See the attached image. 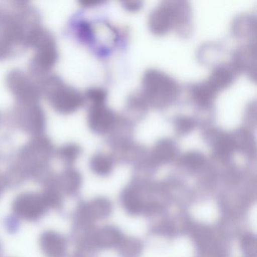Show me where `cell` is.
I'll return each instance as SVG.
<instances>
[{"instance_id":"cell-19","label":"cell","mask_w":257,"mask_h":257,"mask_svg":"<svg viewBox=\"0 0 257 257\" xmlns=\"http://www.w3.org/2000/svg\"><path fill=\"white\" fill-rule=\"evenodd\" d=\"M2 121H3L2 114H1V112H0V124H1V123H2Z\"/></svg>"},{"instance_id":"cell-5","label":"cell","mask_w":257,"mask_h":257,"mask_svg":"<svg viewBox=\"0 0 257 257\" xmlns=\"http://www.w3.org/2000/svg\"><path fill=\"white\" fill-rule=\"evenodd\" d=\"M48 210L41 194L25 192L18 195L13 201L15 214L28 222H35L41 219Z\"/></svg>"},{"instance_id":"cell-8","label":"cell","mask_w":257,"mask_h":257,"mask_svg":"<svg viewBox=\"0 0 257 257\" xmlns=\"http://www.w3.org/2000/svg\"><path fill=\"white\" fill-rule=\"evenodd\" d=\"M55 185L61 194L73 196L76 195L82 186V177L76 170L67 168L59 175L54 176Z\"/></svg>"},{"instance_id":"cell-15","label":"cell","mask_w":257,"mask_h":257,"mask_svg":"<svg viewBox=\"0 0 257 257\" xmlns=\"http://www.w3.org/2000/svg\"><path fill=\"white\" fill-rule=\"evenodd\" d=\"M242 247L247 257H255L256 241H255V238L253 236H245L242 240Z\"/></svg>"},{"instance_id":"cell-18","label":"cell","mask_w":257,"mask_h":257,"mask_svg":"<svg viewBox=\"0 0 257 257\" xmlns=\"http://www.w3.org/2000/svg\"><path fill=\"white\" fill-rule=\"evenodd\" d=\"M6 186H7V183H6L5 177L0 174V195H2Z\"/></svg>"},{"instance_id":"cell-10","label":"cell","mask_w":257,"mask_h":257,"mask_svg":"<svg viewBox=\"0 0 257 257\" xmlns=\"http://www.w3.org/2000/svg\"><path fill=\"white\" fill-rule=\"evenodd\" d=\"M111 118L112 116L107 109L95 106L89 112L88 122H89L90 127L94 132L102 133L106 131L110 124Z\"/></svg>"},{"instance_id":"cell-6","label":"cell","mask_w":257,"mask_h":257,"mask_svg":"<svg viewBox=\"0 0 257 257\" xmlns=\"http://www.w3.org/2000/svg\"><path fill=\"white\" fill-rule=\"evenodd\" d=\"M35 55L31 60V72L35 76L48 75L58 60V51L55 40L37 48Z\"/></svg>"},{"instance_id":"cell-14","label":"cell","mask_w":257,"mask_h":257,"mask_svg":"<svg viewBox=\"0 0 257 257\" xmlns=\"http://www.w3.org/2000/svg\"><path fill=\"white\" fill-rule=\"evenodd\" d=\"M123 201L126 210H128L130 213L136 214L142 210L141 200L134 192H126L123 198Z\"/></svg>"},{"instance_id":"cell-16","label":"cell","mask_w":257,"mask_h":257,"mask_svg":"<svg viewBox=\"0 0 257 257\" xmlns=\"http://www.w3.org/2000/svg\"><path fill=\"white\" fill-rule=\"evenodd\" d=\"M87 97L94 106H98L104 100L105 93L102 90L94 88L88 91Z\"/></svg>"},{"instance_id":"cell-11","label":"cell","mask_w":257,"mask_h":257,"mask_svg":"<svg viewBox=\"0 0 257 257\" xmlns=\"http://www.w3.org/2000/svg\"><path fill=\"white\" fill-rule=\"evenodd\" d=\"M121 234L115 228L106 227L102 228L96 234L95 240L100 248H109L118 244L121 241Z\"/></svg>"},{"instance_id":"cell-13","label":"cell","mask_w":257,"mask_h":257,"mask_svg":"<svg viewBox=\"0 0 257 257\" xmlns=\"http://www.w3.org/2000/svg\"><path fill=\"white\" fill-rule=\"evenodd\" d=\"M91 168L95 174L104 176L110 172L112 163L108 158L98 155L94 156L91 159Z\"/></svg>"},{"instance_id":"cell-2","label":"cell","mask_w":257,"mask_h":257,"mask_svg":"<svg viewBox=\"0 0 257 257\" xmlns=\"http://www.w3.org/2000/svg\"><path fill=\"white\" fill-rule=\"evenodd\" d=\"M41 96L47 98L56 112L64 115L73 113L83 104V96L55 75H46L38 82Z\"/></svg>"},{"instance_id":"cell-1","label":"cell","mask_w":257,"mask_h":257,"mask_svg":"<svg viewBox=\"0 0 257 257\" xmlns=\"http://www.w3.org/2000/svg\"><path fill=\"white\" fill-rule=\"evenodd\" d=\"M53 154L54 147L50 140L44 135H37L19 151L14 166L25 178L31 177L44 181L49 175L48 169Z\"/></svg>"},{"instance_id":"cell-3","label":"cell","mask_w":257,"mask_h":257,"mask_svg":"<svg viewBox=\"0 0 257 257\" xmlns=\"http://www.w3.org/2000/svg\"><path fill=\"white\" fill-rule=\"evenodd\" d=\"M13 118L19 128L34 136L43 135L46 128V114L38 103H18Z\"/></svg>"},{"instance_id":"cell-4","label":"cell","mask_w":257,"mask_h":257,"mask_svg":"<svg viewBox=\"0 0 257 257\" xmlns=\"http://www.w3.org/2000/svg\"><path fill=\"white\" fill-rule=\"evenodd\" d=\"M7 85L18 103H38L42 97L37 82L21 70H13L9 73Z\"/></svg>"},{"instance_id":"cell-12","label":"cell","mask_w":257,"mask_h":257,"mask_svg":"<svg viewBox=\"0 0 257 257\" xmlns=\"http://www.w3.org/2000/svg\"><path fill=\"white\" fill-rule=\"evenodd\" d=\"M55 153L58 159L70 168L80 156L81 149L76 144H67L60 147Z\"/></svg>"},{"instance_id":"cell-7","label":"cell","mask_w":257,"mask_h":257,"mask_svg":"<svg viewBox=\"0 0 257 257\" xmlns=\"http://www.w3.org/2000/svg\"><path fill=\"white\" fill-rule=\"evenodd\" d=\"M40 245L46 257L67 256L68 242L64 235L56 231H44L40 236Z\"/></svg>"},{"instance_id":"cell-20","label":"cell","mask_w":257,"mask_h":257,"mask_svg":"<svg viewBox=\"0 0 257 257\" xmlns=\"http://www.w3.org/2000/svg\"><path fill=\"white\" fill-rule=\"evenodd\" d=\"M1 17H2V13L0 12V19H1Z\"/></svg>"},{"instance_id":"cell-17","label":"cell","mask_w":257,"mask_h":257,"mask_svg":"<svg viewBox=\"0 0 257 257\" xmlns=\"http://www.w3.org/2000/svg\"><path fill=\"white\" fill-rule=\"evenodd\" d=\"M13 46L4 39L0 38V61L8 58L13 53Z\"/></svg>"},{"instance_id":"cell-9","label":"cell","mask_w":257,"mask_h":257,"mask_svg":"<svg viewBox=\"0 0 257 257\" xmlns=\"http://www.w3.org/2000/svg\"><path fill=\"white\" fill-rule=\"evenodd\" d=\"M110 212V203L105 198H99L79 207L78 216L81 219L98 220L106 218Z\"/></svg>"}]
</instances>
